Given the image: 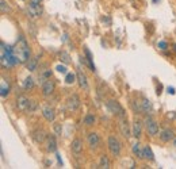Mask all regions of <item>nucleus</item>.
Instances as JSON below:
<instances>
[{
	"label": "nucleus",
	"mask_w": 176,
	"mask_h": 169,
	"mask_svg": "<svg viewBox=\"0 0 176 169\" xmlns=\"http://www.w3.org/2000/svg\"><path fill=\"white\" fill-rule=\"evenodd\" d=\"M56 69H57L58 72H60V73H66V67H64V65H57V67H56Z\"/></svg>",
	"instance_id": "obj_35"
},
{
	"label": "nucleus",
	"mask_w": 176,
	"mask_h": 169,
	"mask_svg": "<svg viewBox=\"0 0 176 169\" xmlns=\"http://www.w3.org/2000/svg\"><path fill=\"white\" fill-rule=\"evenodd\" d=\"M99 168H104V169H108L110 168V161H108V157L103 154L100 157V161H99Z\"/></svg>",
	"instance_id": "obj_23"
},
{
	"label": "nucleus",
	"mask_w": 176,
	"mask_h": 169,
	"mask_svg": "<svg viewBox=\"0 0 176 169\" xmlns=\"http://www.w3.org/2000/svg\"><path fill=\"white\" fill-rule=\"evenodd\" d=\"M27 12L30 14V16H33V18H38V16L42 15L44 10H42L41 4H30L29 8H27Z\"/></svg>",
	"instance_id": "obj_7"
},
{
	"label": "nucleus",
	"mask_w": 176,
	"mask_h": 169,
	"mask_svg": "<svg viewBox=\"0 0 176 169\" xmlns=\"http://www.w3.org/2000/svg\"><path fill=\"white\" fill-rule=\"evenodd\" d=\"M173 49H175V52H176V45H173Z\"/></svg>",
	"instance_id": "obj_42"
},
{
	"label": "nucleus",
	"mask_w": 176,
	"mask_h": 169,
	"mask_svg": "<svg viewBox=\"0 0 176 169\" xmlns=\"http://www.w3.org/2000/svg\"><path fill=\"white\" fill-rule=\"evenodd\" d=\"M37 65H38V57L30 58V60H29V61L26 62V68L30 72H34L35 69H37Z\"/></svg>",
	"instance_id": "obj_19"
},
{
	"label": "nucleus",
	"mask_w": 176,
	"mask_h": 169,
	"mask_svg": "<svg viewBox=\"0 0 176 169\" xmlns=\"http://www.w3.org/2000/svg\"><path fill=\"white\" fill-rule=\"evenodd\" d=\"M42 0H30V4H41Z\"/></svg>",
	"instance_id": "obj_38"
},
{
	"label": "nucleus",
	"mask_w": 176,
	"mask_h": 169,
	"mask_svg": "<svg viewBox=\"0 0 176 169\" xmlns=\"http://www.w3.org/2000/svg\"><path fill=\"white\" fill-rule=\"evenodd\" d=\"M150 110H152L150 102L148 100V99H144V100H142V108H141V111H144V112H149Z\"/></svg>",
	"instance_id": "obj_28"
},
{
	"label": "nucleus",
	"mask_w": 176,
	"mask_h": 169,
	"mask_svg": "<svg viewBox=\"0 0 176 169\" xmlns=\"http://www.w3.org/2000/svg\"><path fill=\"white\" fill-rule=\"evenodd\" d=\"M167 92H168V94H171V95H175V88H173V87H168Z\"/></svg>",
	"instance_id": "obj_37"
},
{
	"label": "nucleus",
	"mask_w": 176,
	"mask_h": 169,
	"mask_svg": "<svg viewBox=\"0 0 176 169\" xmlns=\"http://www.w3.org/2000/svg\"><path fill=\"white\" fill-rule=\"evenodd\" d=\"M54 83L50 80H46L42 84V94L45 95V96H49V95H52L53 94V91H54Z\"/></svg>",
	"instance_id": "obj_11"
},
{
	"label": "nucleus",
	"mask_w": 176,
	"mask_h": 169,
	"mask_svg": "<svg viewBox=\"0 0 176 169\" xmlns=\"http://www.w3.org/2000/svg\"><path fill=\"white\" fill-rule=\"evenodd\" d=\"M0 62H1V67H4V68H11V67H14V65L20 64V61L14 56L12 48L8 46V45H5L4 42H1V56H0Z\"/></svg>",
	"instance_id": "obj_2"
},
{
	"label": "nucleus",
	"mask_w": 176,
	"mask_h": 169,
	"mask_svg": "<svg viewBox=\"0 0 176 169\" xmlns=\"http://www.w3.org/2000/svg\"><path fill=\"white\" fill-rule=\"evenodd\" d=\"M133 153H134L136 156H138L140 158H144V151L140 150V145H138V143H134V145H133Z\"/></svg>",
	"instance_id": "obj_29"
},
{
	"label": "nucleus",
	"mask_w": 176,
	"mask_h": 169,
	"mask_svg": "<svg viewBox=\"0 0 176 169\" xmlns=\"http://www.w3.org/2000/svg\"><path fill=\"white\" fill-rule=\"evenodd\" d=\"M0 8H1V12H7L10 10V5L5 0H0Z\"/></svg>",
	"instance_id": "obj_31"
},
{
	"label": "nucleus",
	"mask_w": 176,
	"mask_h": 169,
	"mask_svg": "<svg viewBox=\"0 0 176 169\" xmlns=\"http://www.w3.org/2000/svg\"><path fill=\"white\" fill-rule=\"evenodd\" d=\"M77 79V75L75 73H66V77H65V83L66 84H73Z\"/></svg>",
	"instance_id": "obj_26"
},
{
	"label": "nucleus",
	"mask_w": 176,
	"mask_h": 169,
	"mask_svg": "<svg viewBox=\"0 0 176 169\" xmlns=\"http://www.w3.org/2000/svg\"><path fill=\"white\" fill-rule=\"evenodd\" d=\"M119 129H121V133H122L123 137L126 138L130 137V129H129V123L126 118H121V120H119Z\"/></svg>",
	"instance_id": "obj_9"
},
{
	"label": "nucleus",
	"mask_w": 176,
	"mask_h": 169,
	"mask_svg": "<svg viewBox=\"0 0 176 169\" xmlns=\"http://www.w3.org/2000/svg\"><path fill=\"white\" fill-rule=\"evenodd\" d=\"M158 1H160V0H153V3H158Z\"/></svg>",
	"instance_id": "obj_41"
},
{
	"label": "nucleus",
	"mask_w": 176,
	"mask_h": 169,
	"mask_svg": "<svg viewBox=\"0 0 176 169\" xmlns=\"http://www.w3.org/2000/svg\"><path fill=\"white\" fill-rule=\"evenodd\" d=\"M175 146H176V139H175Z\"/></svg>",
	"instance_id": "obj_43"
},
{
	"label": "nucleus",
	"mask_w": 176,
	"mask_h": 169,
	"mask_svg": "<svg viewBox=\"0 0 176 169\" xmlns=\"http://www.w3.org/2000/svg\"><path fill=\"white\" fill-rule=\"evenodd\" d=\"M50 77H52V71H50V69H45V71L42 72V75L40 76V83L44 84L45 81L48 80V79H50Z\"/></svg>",
	"instance_id": "obj_24"
},
{
	"label": "nucleus",
	"mask_w": 176,
	"mask_h": 169,
	"mask_svg": "<svg viewBox=\"0 0 176 169\" xmlns=\"http://www.w3.org/2000/svg\"><path fill=\"white\" fill-rule=\"evenodd\" d=\"M58 56H60V60H61L62 62L70 64V57H69V54L66 53V52H64V50H62V52H60V54H58Z\"/></svg>",
	"instance_id": "obj_27"
},
{
	"label": "nucleus",
	"mask_w": 176,
	"mask_h": 169,
	"mask_svg": "<svg viewBox=\"0 0 176 169\" xmlns=\"http://www.w3.org/2000/svg\"><path fill=\"white\" fill-rule=\"evenodd\" d=\"M46 150L49 153H54L57 150V141H56V138L53 135H48L46 137Z\"/></svg>",
	"instance_id": "obj_8"
},
{
	"label": "nucleus",
	"mask_w": 176,
	"mask_h": 169,
	"mask_svg": "<svg viewBox=\"0 0 176 169\" xmlns=\"http://www.w3.org/2000/svg\"><path fill=\"white\" fill-rule=\"evenodd\" d=\"M29 103H30V100H29L25 95L18 96L16 106H18V108H19V110H22V111H27V108H29Z\"/></svg>",
	"instance_id": "obj_10"
},
{
	"label": "nucleus",
	"mask_w": 176,
	"mask_h": 169,
	"mask_svg": "<svg viewBox=\"0 0 176 169\" xmlns=\"http://www.w3.org/2000/svg\"><path fill=\"white\" fill-rule=\"evenodd\" d=\"M142 151H144V158H148V160H150V161L154 160V154H153V151H152V149H150V146L146 145Z\"/></svg>",
	"instance_id": "obj_22"
},
{
	"label": "nucleus",
	"mask_w": 176,
	"mask_h": 169,
	"mask_svg": "<svg viewBox=\"0 0 176 169\" xmlns=\"http://www.w3.org/2000/svg\"><path fill=\"white\" fill-rule=\"evenodd\" d=\"M14 50V56L20 61V62H27L30 60V49H29V45H27L26 39L22 35H19L16 41V45L12 48Z\"/></svg>",
	"instance_id": "obj_1"
},
{
	"label": "nucleus",
	"mask_w": 176,
	"mask_h": 169,
	"mask_svg": "<svg viewBox=\"0 0 176 169\" xmlns=\"http://www.w3.org/2000/svg\"><path fill=\"white\" fill-rule=\"evenodd\" d=\"M37 110V103L33 102V100H30V103H29V108H27V111L29 112H33Z\"/></svg>",
	"instance_id": "obj_33"
},
{
	"label": "nucleus",
	"mask_w": 176,
	"mask_h": 169,
	"mask_svg": "<svg viewBox=\"0 0 176 169\" xmlns=\"http://www.w3.org/2000/svg\"><path fill=\"white\" fill-rule=\"evenodd\" d=\"M102 22L104 23L106 26H110V24H111V19L108 18V16H103V18H102Z\"/></svg>",
	"instance_id": "obj_36"
},
{
	"label": "nucleus",
	"mask_w": 176,
	"mask_h": 169,
	"mask_svg": "<svg viewBox=\"0 0 176 169\" xmlns=\"http://www.w3.org/2000/svg\"><path fill=\"white\" fill-rule=\"evenodd\" d=\"M145 123H146V129H148L149 135H152V137L157 135V134H158V125H157V122H156L154 119H152V118H148V119L145 120Z\"/></svg>",
	"instance_id": "obj_5"
},
{
	"label": "nucleus",
	"mask_w": 176,
	"mask_h": 169,
	"mask_svg": "<svg viewBox=\"0 0 176 169\" xmlns=\"http://www.w3.org/2000/svg\"><path fill=\"white\" fill-rule=\"evenodd\" d=\"M8 94H10V85H8V83H5L4 79H3V80H1V87H0V95H1V98H5Z\"/></svg>",
	"instance_id": "obj_20"
},
{
	"label": "nucleus",
	"mask_w": 176,
	"mask_h": 169,
	"mask_svg": "<svg viewBox=\"0 0 176 169\" xmlns=\"http://www.w3.org/2000/svg\"><path fill=\"white\" fill-rule=\"evenodd\" d=\"M66 106H68V110H69V111H76V110L80 107V98L77 96V95H72V96H69Z\"/></svg>",
	"instance_id": "obj_6"
},
{
	"label": "nucleus",
	"mask_w": 176,
	"mask_h": 169,
	"mask_svg": "<svg viewBox=\"0 0 176 169\" xmlns=\"http://www.w3.org/2000/svg\"><path fill=\"white\" fill-rule=\"evenodd\" d=\"M87 139H88V145H89L91 147H96L98 145H99V142H100L99 135H98L96 133H89Z\"/></svg>",
	"instance_id": "obj_15"
},
{
	"label": "nucleus",
	"mask_w": 176,
	"mask_h": 169,
	"mask_svg": "<svg viewBox=\"0 0 176 169\" xmlns=\"http://www.w3.org/2000/svg\"><path fill=\"white\" fill-rule=\"evenodd\" d=\"M77 75V81H79V85H80V88H83L87 91L88 89V81H87V77H85V75H84L83 72H77L76 73Z\"/></svg>",
	"instance_id": "obj_16"
},
{
	"label": "nucleus",
	"mask_w": 176,
	"mask_h": 169,
	"mask_svg": "<svg viewBox=\"0 0 176 169\" xmlns=\"http://www.w3.org/2000/svg\"><path fill=\"white\" fill-rule=\"evenodd\" d=\"M70 147H72V151H73L75 154H80V153H81V150H83V142H81V139H79V138L73 139V141H72Z\"/></svg>",
	"instance_id": "obj_14"
},
{
	"label": "nucleus",
	"mask_w": 176,
	"mask_h": 169,
	"mask_svg": "<svg viewBox=\"0 0 176 169\" xmlns=\"http://www.w3.org/2000/svg\"><path fill=\"white\" fill-rule=\"evenodd\" d=\"M33 87H34V80H33L31 77L25 79V81H23V88L29 91V89H33Z\"/></svg>",
	"instance_id": "obj_25"
},
{
	"label": "nucleus",
	"mask_w": 176,
	"mask_h": 169,
	"mask_svg": "<svg viewBox=\"0 0 176 169\" xmlns=\"http://www.w3.org/2000/svg\"><path fill=\"white\" fill-rule=\"evenodd\" d=\"M61 133H62V127H61V125H60V123H56V125H54V134L60 137V135H61Z\"/></svg>",
	"instance_id": "obj_32"
},
{
	"label": "nucleus",
	"mask_w": 176,
	"mask_h": 169,
	"mask_svg": "<svg viewBox=\"0 0 176 169\" xmlns=\"http://www.w3.org/2000/svg\"><path fill=\"white\" fill-rule=\"evenodd\" d=\"M42 115H44V118L46 120H49V122H53L54 120V116H56V114H54V110H53L52 107L46 106L42 110Z\"/></svg>",
	"instance_id": "obj_13"
},
{
	"label": "nucleus",
	"mask_w": 176,
	"mask_h": 169,
	"mask_svg": "<svg viewBox=\"0 0 176 169\" xmlns=\"http://www.w3.org/2000/svg\"><path fill=\"white\" fill-rule=\"evenodd\" d=\"M157 46H158V49H161V50H165L168 48V45H167V42H165V41H160Z\"/></svg>",
	"instance_id": "obj_34"
},
{
	"label": "nucleus",
	"mask_w": 176,
	"mask_h": 169,
	"mask_svg": "<svg viewBox=\"0 0 176 169\" xmlns=\"http://www.w3.org/2000/svg\"><path fill=\"white\" fill-rule=\"evenodd\" d=\"M160 138H161V141H164V142H169V141H172V139L175 138L173 130H171V129L163 130V131H161V134H160Z\"/></svg>",
	"instance_id": "obj_12"
},
{
	"label": "nucleus",
	"mask_w": 176,
	"mask_h": 169,
	"mask_svg": "<svg viewBox=\"0 0 176 169\" xmlns=\"http://www.w3.org/2000/svg\"><path fill=\"white\" fill-rule=\"evenodd\" d=\"M56 156H57V161H58V164H60V165H62V160H61V157H60V154H58V153H57Z\"/></svg>",
	"instance_id": "obj_40"
},
{
	"label": "nucleus",
	"mask_w": 176,
	"mask_h": 169,
	"mask_svg": "<svg viewBox=\"0 0 176 169\" xmlns=\"http://www.w3.org/2000/svg\"><path fill=\"white\" fill-rule=\"evenodd\" d=\"M161 89H163V85H161V84H158V85H157V91H156V92H157V95L161 94Z\"/></svg>",
	"instance_id": "obj_39"
},
{
	"label": "nucleus",
	"mask_w": 176,
	"mask_h": 169,
	"mask_svg": "<svg viewBox=\"0 0 176 169\" xmlns=\"http://www.w3.org/2000/svg\"><path fill=\"white\" fill-rule=\"evenodd\" d=\"M107 145H108V150H110L113 156H119V153H121V142L118 141V138L114 137V135H110L108 141H107Z\"/></svg>",
	"instance_id": "obj_4"
},
{
	"label": "nucleus",
	"mask_w": 176,
	"mask_h": 169,
	"mask_svg": "<svg viewBox=\"0 0 176 169\" xmlns=\"http://www.w3.org/2000/svg\"><path fill=\"white\" fill-rule=\"evenodd\" d=\"M141 131H142V126H141V122L136 120L134 125H133V135L136 138H138L141 135Z\"/></svg>",
	"instance_id": "obj_21"
},
{
	"label": "nucleus",
	"mask_w": 176,
	"mask_h": 169,
	"mask_svg": "<svg viewBox=\"0 0 176 169\" xmlns=\"http://www.w3.org/2000/svg\"><path fill=\"white\" fill-rule=\"evenodd\" d=\"M106 106H107V108L110 110V112H113L114 115L119 116V118H126V112H125V110H123V107L119 104L117 100H108V102L106 103Z\"/></svg>",
	"instance_id": "obj_3"
},
{
	"label": "nucleus",
	"mask_w": 176,
	"mask_h": 169,
	"mask_svg": "<svg viewBox=\"0 0 176 169\" xmlns=\"http://www.w3.org/2000/svg\"><path fill=\"white\" fill-rule=\"evenodd\" d=\"M84 53H85V56H87V65H88V68L91 69L92 72H95V65H93V60H92V54H91V52H89V49L88 48H85L84 49Z\"/></svg>",
	"instance_id": "obj_17"
},
{
	"label": "nucleus",
	"mask_w": 176,
	"mask_h": 169,
	"mask_svg": "<svg viewBox=\"0 0 176 169\" xmlns=\"http://www.w3.org/2000/svg\"><path fill=\"white\" fill-rule=\"evenodd\" d=\"M33 138H34L35 142H44V139L46 138V134H45V131H42V130H37V131H34L33 133Z\"/></svg>",
	"instance_id": "obj_18"
},
{
	"label": "nucleus",
	"mask_w": 176,
	"mask_h": 169,
	"mask_svg": "<svg viewBox=\"0 0 176 169\" xmlns=\"http://www.w3.org/2000/svg\"><path fill=\"white\" fill-rule=\"evenodd\" d=\"M84 123L87 126H92L93 123H95V116H93L92 114H88V115L84 118Z\"/></svg>",
	"instance_id": "obj_30"
}]
</instances>
